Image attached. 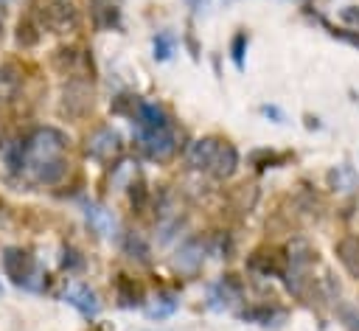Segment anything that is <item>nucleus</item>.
Returning a JSON list of instances; mask_svg holds the SVG:
<instances>
[{
  "label": "nucleus",
  "mask_w": 359,
  "mask_h": 331,
  "mask_svg": "<svg viewBox=\"0 0 359 331\" xmlns=\"http://www.w3.org/2000/svg\"><path fill=\"white\" fill-rule=\"evenodd\" d=\"M137 107H140V98L137 95H118L115 101H112V112H118V115H129V118H135L137 115Z\"/></svg>",
  "instance_id": "30"
},
{
  "label": "nucleus",
  "mask_w": 359,
  "mask_h": 331,
  "mask_svg": "<svg viewBox=\"0 0 359 331\" xmlns=\"http://www.w3.org/2000/svg\"><path fill=\"white\" fill-rule=\"evenodd\" d=\"M325 28H328V34L331 36H337V39H342V42H348V45H353V48H359V31H348V28H334V25H328V22H323Z\"/></svg>",
  "instance_id": "33"
},
{
  "label": "nucleus",
  "mask_w": 359,
  "mask_h": 331,
  "mask_svg": "<svg viewBox=\"0 0 359 331\" xmlns=\"http://www.w3.org/2000/svg\"><path fill=\"white\" fill-rule=\"evenodd\" d=\"M238 320L258 323V325H280L286 320V311L283 309H275V306H250V309L238 311Z\"/></svg>",
  "instance_id": "19"
},
{
  "label": "nucleus",
  "mask_w": 359,
  "mask_h": 331,
  "mask_svg": "<svg viewBox=\"0 0 359 331\" xmlns=\"http://www.w3.org/2000/svg\"><path fill=\"white\" fill-rule=\"evenodd\" d=\"M135 140H137L140 151L154 163H168L174 157V151H177V137H174V132L168 126L165 129H140L137 126Z\"/></svg>",
  "instance_id": "3"
},
{
  "label": "nucleus",
  "mask_w": 359,
  "mask_h": 331,
  "mask_svg": "<svg viewBox=\"0 0 359 331\" xmlns=\"http://www.w3.org/2000/svg\"><path fill=\"white\" fill-rule=\"evenodd\" d=\"M0 3H3V0H0Z\"/></svg>",
  "instance_id": "39"
},
{
  "label": "nucleus",
  "mask_w": 359,
  "mask_h": 331,
  "mask_svg": "<svg viewBox=\"0 0 359 331\" xmlns=\"http://www.w3.org/2000/svg\"><path fill=\"white\" fill-rule=\"evenodd\" d=\"M337 258L351 278H359V236H342L337 241Z\"/></svg>",
  "instance_id": "18"
},
{
  "label": "nucleus",
  "mask_w": 359,
  "mask_h": 331,
  "mask_svg": "<svg viewBox=\"0 0 359 331\" xmlns=\"http://www.w3.org/2000/svg\"><path fill=\"white\" fill-rule=\"evenodd\" d=\"M339 17H342V22L359 28V6H345V8L339 11Z\"/></svg>",
  "instance_id": "34"
},
{
  "label": "nucleus",
  "mask_w": 359,
  "mask_h": 331,
  "mask_svg": "<svg viewBox=\"0 0 359 331\" xmlns=\"http://www.w3.org/2000/svg\"><path fill=\"white\" fill-rule=\"evenodd\" d=\"M261 115H264V118H272L275 123H283V112H280L278 107H272V104H264V107H261Z\"/></svg>",
  "instance_id": "35"
},
{
  "label": "nucleus",
  "mask_w": 359,
  "mask_h": 331,
  "mask_svg": "<svg viewBox=\"0 0 359 331\" xmlns=\"http://www.w3.org/2000/svg\"><path fill=\"white\" fill-rule=\"evenodd\" d=\"M219 143H222V140H219V137H213V135L194 140V143H191V149H188V163H191L194 168H199V171H208V168H210V163H213V154H216Z\"/></svg>",
  "instance_id": "15"
},
{
  "label": "nucleus",
  "mask_w": 359,
  "mask_h": 331,
  "mask_svg": "<svg viewBox=\"0 0 359 331\" xmlns=\"http://www.w3.org/2000/svg\"><path fill=\"white\" fill-rule=\"evenodd\" d=\"M121 151H123V143H121V135L112 126H98L84 143V154L98 160V163H112Z\"/></svg>",
  "instance_id": "4"
},
{
  "label": "nucleus",
  "mask_w": 359,
  "mask_h": 331,
  "mask_svg": "<svg viewBox=\"0 0 359 331\" xmlns=\"http://www.w3.org/2000/svg\"><path fill=\"white\" fill-rule=\"evenodd\" d=\"M14 36H17V45H20V48H34L42 34H39V25L34 22V17H22V20L17 22V34H14Z\"/></svg>",
  "instance_id": "25"
},
{
  "label": "nucleus",
  "mask_w": 359,
  "mask_h": 331,
  "mask_svg": "<svg viewBox=\"0 0 359 331\" xmlns=\"http://www.w3.org/2000/svg\"><path fill=\"white\" fill-rule=\"evenodd\" d=\"M81 266H84L81 252H79L76 247H65V250H62V269H67V272H79Z\"/></svg>",
  "instance_id": "32"
},
{
  "label": "nucleus",
  "mask_w": 359,
  "mask_h": 331,
  "mask_svg": "<svg viewBox=\"0 0 359 331\" xmlns=\"http://www.w3.org/2000/svg\"><path fill=\"white\" fill-rule=\"evenodd\" d=\"M0 39H3V17H0Z\"/></svg>",
  "instance_id": "37"
},
{
  "label": "nucleus",
  "mask_w": 359,
  "mask_h": 331,
  "mask_svg": "<svg viewBox=\"0 0 359 331\" xmlns=\"http://www.w3.org/2000/svg\"><path fill=\"white\" fill-rule=\"evenodd\" d=\"M177 297L171 292H157L151 300H146V317L149 320H163V317H171L177 311Z\"/></svg>",
  "instance_id": "22"
},
{
  "label": "nucleus",
  "mask_w": 359,
  "mask_h": 331,
  "mask_svg": "<svg viewBox=\"0 0 359 331\" xmlns=\"http://www.w3.org/2000/svg\"><path fill=\"white\" fill-rule=\"evenodd\" d=\"M65 303H70L81 317H87V320H93L98 311H101V300H98V295L87 286V283H70L67 289H65Z\"/></svg>",
  "instance_id": "10"
},
{
  "label": "nucleus",
  "mask_w": 359,
  "mask_h": 331,
  "mask_svg": "<svg viewBox=\"0 0 359 331\" xmlns=\"http://www.w3.org/2000/svg\"><path fill=\"white\" fill-rule=\"evenodd\" d=\"M151 50H154V59H157V62L171 59V53H174V36H171V34H157V36L151 39Z\"/></svg>",
  "instance_id": "29"
},
{
  "label": "nucleus",
  "mask_w": 359,
  "mask_h": 331,
  "mask_svg": "<svg viewBox=\"0 0 359 331\" xmlns=\"http://www.w3.org/2000/svg\"><path fill=\"white\" fill-rule=\"evenodd\" d=\"M93 107V90L87 79H70L65 93H62V107L59 112L67 118H81Z\"/></svg>",
  "instance_id": "7"
},
{
  "label": "nucleus",
  "mask_w": 359,
  "mask_h": 331,
  "mask_svg": "<svg viewBox=\"0 0 359 331\" xmlns=\"http://www.w3.org/2000/svg\"><path fill=\"white\" fill-rule=\"evenodd\" d=\"M22 143H25V166L22 168L65 160V151H67V135L56 126H36L22 137Z\"/></svg>",
  "instance_id": "1"
},
{
  "label": "nucleus",
  "mask_w": 359,
  "mask_h": 331,
  "mask_svg": "<svg viewBox=\"0 0 359 331\" xmlns=\"http://www.w3.org/2000/svg\"><path fill=\"white\" fill-rule=\"evenodd\" d=\"M115 297H118V306L123 309H135V306H143V286L129 278V275H118L115 278Z\"/></svg>",
  "instance_id": "17"
},
{
  "label": "nucleus",
  "mask_w": 359,
  "mask_h": 331,
  "mask_svg": "<svg viewBox=\"0 0 359 331\" xmlns=\"http://www.w3.org/2000/svg\"><path fill=\"white\" fill-rule=\"evenodd\" d=\"M126 188H129V202H132V208H135V210H143V208L149 205V188H146V182L137 177V180H132Z\"/></svg>",
  "instance_id": "28"
},
{
  "label": "nucleus",
  "mask_w": 359,
  "mask_h": 331,
  "mask_svg": "<svg viewBox=\"0 0 359 331\" xmlns=\"http://www.w3.org/2000/svg\"><path fill=\"white\" fill-rule=\"evenodd\" d=\"M53 65L59 73L70 79H87V81L93 79V59L81 48H59L53 53Z\"/></svg>",
  "instance_id": "8"
},
{
  "label": "nucleus",
  "mask_w": 359,
  "mask_h": 331,
  "mask_svg": "<svg viewBox=\"0 0 359 331\" xmlns=\"http://www.w3.org/2000/svg\"><path fill=\"white\" fill-rule=\"evenodd\" d=\"M205 252H208V244L194 236V238H188V241L177 250L174 266H177L180 272H196V269L202 266V261H205Z\"/></svg>",
  "instance_id": "12"
},
{
  "label": "nucleus",
  "mask_w": 359,
  "mask_h": 331,
  "mask_svg": "<svg viewBox=\"0 0 359 331\" xmlns=\"http://www.w3.org/2000/svg\"><path fill=\"white\" fill-rule=\"evenodd\" d=\"M42 22L48 31L53 34H67V31H76L79 25V11L73 8L70 0H48L42 6Z\"/></svg>",
  "instance_id": "6"
},
{
  "label": "nucleus",
  "mask_w": 359,
  "mask_h": 331,
  "mask_svg": "<svg viewBox=\"0 0 359 331\" xmlns=\"http://www.w3.org/2000/svg\"><path fill=\"white\" fill-rule=\"evenodd\" d=\"M317 261L314 247L306 238H292L286 247V269H297V272H309V266Z\"/></svg>",
  "instance_id": "14"
},
{
  "label": "nucleus",
  "mask_w": 359,
  "mask_h": 331,
  "mask_svg": "<svg viewBox=\"0 0 359 331\" xmlns=\"http://www.w3.org/2000/svg\"><path fill=\"white\" fill-rule=\"evenodd\" d=\"M84 219L90 224L93 233H98L101 238H112L118 230V222L112 216V210H107L101 202H84Z\"/></svg>",
  "instance_id": "11"
},
{
  "label": "nucleus",
  "mask_w": 359,
  "mask_h": 331,
  "mask_svg": "<svg viewBox=\"0 0 359 331\" xmlns=\"http://www.w3.org/2000/svg\"><path fill=\"white\" fill-rule=\"evenodd\" d=\"M22 87V73L17 65H0V101H11Z\"/></svg>",
  "instance_id": "21"
},
{
  "label": "nucleus",
  "mask_w": 359,
  "mask_h": 331,
  "mask_svg": "<svg viewBox=\"0 0 359 331\" xmlns=\"http://www.w3.org/2000/svg\"><path fill=\"white\" fill-rule=\"evenodd\" d=\"M0 292H3V286H0Z\"/></svg>",
  "instance_id": "38"
},
{
  "label": "nucleus",
  "mask_w": 359,
  "mask_h": 331,
  "mask_svg": "<svg viewBox=\"0 0 359 331\" xmlns=\"http://www.w3.org/2000/svg\"><path fill=\"white\" fill-rule=\"evenodd\" d=\"M289 154H278V151H269V149H258L250 154V166H255L258 171L264 168H275V166H283Z\"/></svg>",
  "instance_id": "27"
},
{
  "label": "nucleus",
  "mask_w": 359,
  "mask_h": 331,
  "mask_svg": "<svg viewBox=\"0 0 359 331\" xmlns=\"http://www.w3.org/2000/svg\"><path fill=\"white\" fill-rule=\"evenodd\" d=\"M121 247H123V252H126L129 258H135V261H140V264H149V261H151V250H149V244L143 241L140 233H132V230L123 233Z\"/></svg>",
  "instance_id": "24"
},
{
  "label": "nucleus",
  "mask_w": 359,
  "mask_h": 331,
  "mask_svg": "<svg viewBox=\"0 0 359 331\" xmlns=\"http://www.w3.org/2000/svg\"><path fill=\"white\" fill-rule=\"evenodd\" d=\"M182 3H185L191 11H196V14L205 11V8H210V0H182Z\"/></svg>",
  "instance_id": "36"
},
{
  "label": "nucleus",
  "mask_w": 359,
  "mask_h": 331,
  "mask_svg": "<svg viewBox=\"0 0 359 331\" xmlns=\"http://www.w3.org/2000/svg\"><path fill=\"white\" fill-rule=\"evenodd\" d=\"M0 157L8 171H22L25 166V143L20 135H3L0 137Z\"/></svg>",
  "instance_id": "16"
},
{
  "label": "nucleus",
  "mask_w": 359,
  "mask_h": 331,
  "mask_svg": "<svg viewBox=\"0 0 359 331\" xmlns=\"http://www.w3.org/2000/svg\"><path fill=\"white\" fill-rule=\"evenodd\" d=\"M135 121H137L140 129H165L168 126V115L163 112V107L149 104V101H140Z\"/></svg>",
  "instance_id": "20"
},
{
  "label": "nucleus",
  "mask_w": 359,
  "mask_h": 331,
  "mask_svg": "<svg viewBox=\"0 0 359 331\" xmlns=\"http://www.w3.org/2000/svg\"><path fill=\"white\" fill-rule=\"evenodd\" d=\"M356 182H359V177H356V171H353L351 166H337V168L328 171V185H331L334 191H348V188H353Z\"/></svg>",
  "instance_id": "26"
},
{
  "label": "nucleus",
  "mask_w": 359,
  "mask_h": 331,
  "mask_svg": "<svg viewBox=\"0 0 359 331\" xmlns=\"http://www.w3.org/2000/svg\"><path fill=\"white\" fill-rule=\"evenodd\" d=\"M241 292H244V286H241V281H238L236 275H222L216 283L208 286L210 309H216V311L230 309V303H236V300L241 297Z\"/></svg>",
  "instance_id": "9"
},
{
  "label": "nucleus",
  "mask_w": 359,
  "mask_h": 331,
  "mask_svg": "<svg viewBox=\"0 0 359 331\" xmlns=\"http://www.w3.org/2000/svg\"><path fill=\"white\" fill-rule=\"evenodd\" d=\"M244 53H247V34L238 31L233 39H230V56H233V65L241 70L244 67Z\"/></svg>",
  "instance_id": "31"
},
{
  "label": "nucleus",
  "mask_w": 359,
  "mask_h": 331,
  "mask_svg": "<svg viewBox=\"0 0 359 331\" xmlns=\"http://www.w3.org/2000/svg\"><path fill=\"white\" fill-rule=\"evenodd\" d=\"M93 17L98 28H121V11L112 0H93Z\"/></svg>",
  "instance_id": "23"
},
{
  "label": "nucleus",
  "mask_w": 359,
  "mask_h": 331,
  "mask_svg": "<svg viewBox=\"0 0 359 331\" xmlns=\"http://www.w3.org/2000/svg\"><path fill=\"white\" fill-rule=\"evenodd\" d=\"M3 272L14 286H25L31 292H42L48 283V275L36 264V258L22 247H6L3 250Z\"/></svg>",
  "instance_id": "2"
},
{
  "label": "nucleus",
  "mask_w": 359,
  "mask_h": 331,
  "mask_svg": "<svg viewBox=\"0 0 359 331\" xmlns=\"http://www.w3.org/2000/svg\"><path fill=\"white\" fill-rule=\"evenodd\" d=\"M236 168H238V151H236L233 143L222 140L219 149H216V154H213V163H210L208 171H210L216 180H230V177L236 174Z\"/></svg>",
  "instance_id": "13"
},
{
  "label": "nucleus",
  "mask_w": 359,
  "mask_h": 331,
  "mask_svg": "<svg viewBox=\"0 0 359 331\" xmlns=\"http://www.w3.org/2000/svg\"><path fill=\"white\" fill-rule=\"evenodd\" d=\"M247 269L258 278H283L286 272V255L275 247H258L247 255Z\"/></svg>",
  "instance_id": "5"
}]
</instances>
